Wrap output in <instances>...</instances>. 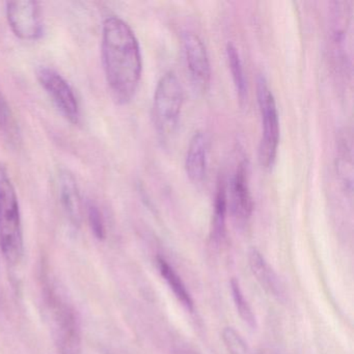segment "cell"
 Instances as JSON below:
<instances>
[{
	"label": "cell",
	"mask_w": 354,
	"mask_h": 354,
	"mask_svg": "<svg viewBox=\"0 0 354 354\" xmlns=\"http://www.w3.org/2000/svg\"><path fill=\"white\" fill-rule=\"evenodd\" d=\"M103 69L111 96L115 102H130L138 91L142 72L140 43L127 22L117 16L103 24Z\"/></svg>",
	"instance_id": "obj_1"
},
{
	"label": "cell",
	"mask_w": 354,
	"mask_h": 354,
	"mask_svg": "<svg viewBox=\"0 0 354 354\" xmlns=\"http://www.w3.org/2000/svg\"><path fill=\"white\" fill-rule=\"evenodd\" d=\"M0 248L10 265L24 256V233L19 202L7 171L0 167Z\"/></svg>",
	"instance_id": "obj_2"
},
{
	"label": "cell",
	"mask_w": 354,
	"mask_h": 354,
	"mask_svg": "<svg viewBox=\"0 0 354 354\" xmlns=\"http://www.w3.org/2000/svg\"><path fill=\"white\" fill-rule=\"evenodd\" d=\"M183 104V90L175 72L161 76L155 88L152 115L155 129L163 144L173 140L179 125Z\"/></svg>",
	"instance_id": "obj_3"
},
{
	"label": "cell",
	"mask_w": 354,
	"mask_h": 354,
	"mask_svg": "<svg viewBox=\"0 0 354 354\" xmlns=\"http://www.w3.org/2000/svg\"><path fill=\"white\" fill-rule=\"evenodd\" d=\"M47 319L57 346L64 354H75L80 346V329L75 312L59 290L45 291Z\"/></svg>",
	"instance_id": "obj_4"
},
{
	"label": "cell",
	"mask_w": 354,
	"mask_h": 354,
	"mask_svg": "<svg viewBox=\"0 0 354 354\" xmlns=\"http://www.w3.org/2000/svg\"><path fill=\"white\" fill-rule=\"evenodd\" d=\"M257 97L262 122V136L259 146V161L263 169H272L279 142V118L277 102L268 82L263 75L257 82Z\"/></svg>",
	"instance_id": "obj_5"
},
{
	"label": "cell",
	"mask_w": 354,
	"mask_h": 354,
	"mask_svg": "<svg viewBox=\"0 0 354 354\" xmlns=\"http://www.w3.org/2000/svg\"><path fill=\"white\" fill-rule=\"evenodd\" d=\"M37 77L62 115L71 123L77 124L80 119V103L67 80L48 67L39 68Z\"/></svg>",
	"instance_id": "obj_6"
},
{
	"label": "cell",
	"mask_w": 354,
	"mask_h": 354,
	"mask_svg": "<svg viewBox=\"0 0 354 354\" xmlns=\"http://www.w3.org/2000/svg\"><path fill=\"white\" fill-rule=\"evenodd\" d=\"M7 18L15 36L24 41H36L44 32L40 6L37 1L7 3Z\"/></svg>",
	"instance_id": "obj_7"
},
{
	"label": "cell",
	"mask_w": 354,
	"mask_h": 354,
	"mask_svg": "<svg viewBox=\"0 0 354 354\" xmlns=\"http://www.w3.org/2000/svg\"><path fill=\"white\" fill-rule=\"evenodd\" d=\"M182 46L194 88L198 92H206L211 80V66L206 46L200 37L192 32H184Z\"/></svg>",
	"instance_id": "obj_8"
},
{
	"label": "cell",
	"mask_w": 354,
	"mask_h": 354,
	"mask_svg": "<svg viewBox=\"0 0 354 354\" xmlns=\"http://www.w3.org/2000/svg\"><path fill=\"white\" fill-rule=\"evenodd\" d=\"M248 165L245 160L238 165L231 185L232 211L239 223H244L252 216L254 202L250 194Z\"/></svg>",
	"instance_id": "obj_9"
},
{
	"label": "cell",
	"mask_w": 354,
	"mask_h": 354,
	"mask_svg": "<svg viewBox=\"0 0 354 354\" xmlns=\"http://www.w3.org/2000/svg\"><path fill=\"white\" fill-rule=\"evenodd\" d=\"M209 140L205 132L196 131L190 140L185 156L186 175L194 184L202 183L208 169Z\"/></svg>",
	"instance_id": "obj_10"
},
{
	"label": "cell",
	"mask_w": 354,
	"mask_h": 354,
	"mask_svg": "<svg viewBox=\"0 0 354 354\" xmlns=\"http://www.w3.org/2000/svg\"><path fill=\"white\" fill-rule=\"evenodd\" d=\"M248 263L252 272L261 286L269 293L281 299L285 295L279 277L257 248H250L248 252Z\"/></svg>",
	"instance_id": "obj_11"
},
{
	"label": "cell",
	"mask_w": 354,
	"mask_h": 354,
	"mask_svg": "<svg viewBox=\"0 0 354 354\" xmlns=\"http://www.w3.org/2000/svg\"><path fill=\"white\" fill-rule=\"evenodd\" d=\"M59 198L66 213L72 223L78 225L82 216V201L77 182L72 174L62 171L59 176Z\"/></svg>",
	"instance_id": "obj_12"
},
{
	"label": "cell",
	"mask_w": 354,
	"mask_h": 354,
	"mask_svg": "<svg viewBox=\"0 0 354 354\" xmlns=\"http://www.w3.org/2000/svg\"><path fill=\"white\" fill-rule=\"evenodd\" d=\"M157 267H158L161 277L167 281V286L173 291L174 295L177 297V299L187 310H194V300H192V295L188 292L187 288L180 275L176 272L175 269L162 257H157Z\"/></svg>",
	"instance_id": "obj_13"
},
{
	"label": "cell",
	"mask_w": 354,
	"mask_h": 354,
	"mask_svg": "<svg viewBox=\"0 0 354 354\" xmlns=\"http://www.w3.org/2000/svg\"><path fill=\"white\" fill-rule=\"evenodd\" d=\"M225 53H227V64L231 70L238 98L241 102H244L248 97V84H246L245 73H244L243 64H242L239 50L233 42H229L227 44Z\"/></svg>",
	"instance_id": "obj_14"
},
{
	"label": "cell",
	"mask_w": 354,
	"mask_h": 354,
	"mask_svg": "<svg viewBox=\"0 0 354 354\" xmlns=\"http://www.w3.org/2000/svg\"><path fill=\"white\" fill-rule=\"evenodd\" d=\"M227 198L225 181L221 179L215 194L214 214L212 221V239L221 241L225 237V217H227Z\"/></svg>",
	"instance_id": "obj_15"
},
{
	"label": "cell",
	"mask_w": 354,
	"mask_h": 354,
	"mask_svg": "<svg viewBox=\"0 0 354 354\" xmlns=\"http://www.w3.org/2000/svg\"><path fill=\"white\" fill-rule=\"evenodd\" d=\"M0 133L3 134V138L11 144L19 140L17 124L9 104L1 93H0Z\"/></svg>",
	"instance_id": "obj_16"
},
{
	"label": "cell",
	"mask_w": 354,
	"mask_h": 354,
	"mask_svg": "<svg viewBox=\"0 0 354 354\" xmlns=\"http://www.w3.org/2000/svg\"><path fill=\"white\" fill-rule=\"evenodd\" d=\"M352 155L347 142H342L339 146V154H337V171L341 178L345 189L352 192L353 185V167H352Z\"/></svg>",
	"instance_id": "obj_17"
},
{
	"label": "cell",
	"mask_w": 354,
	"mask_h": 354,
	"mask_svg": "<svg viewBox=\"0 0 354 354\" xmlns=\"http://www.w3.org/2000/svg\"><path fill=\"white\" fill-rule=\"evenodd\" d=\"M231 292L232 297H233L234 304H235L236 310L239 314L240 318L245 322L248 326L252 328H256L257 320L250 304L246 300L241 287H240L239 281L233 279L231 281Z\"/></svg>",
	"instance_id": "obj_18"
},
{
	"label": "cell",
	"mask_w": 354,
	"mask_h": 354,
	"mask_svg": "<svg viewBox=\"0 0 354 354\" xmlns=\"http://www.w3.org/2000/svg\"><path fill=\"white\" fill-rule=\"evenodd\" d=\"M223 339L230 354H250L248 344L233 327L223 329Z\"/></svg>",
	"instance_id": "obj_19"
},
{
	"label": "cell",
	"mask_w": 354,
	"mask_h": 354,
	"mask_svg": "<svg viewBox=\"0 0 354 354\" xmlns=\"http://www.w3.org/2000/svg\"><path fill=\"white\" fill-rule=\"evenodd\" d=\"M88 218L90 223L91 229L93 233L99 240H103L106 236V229H105L104 219H103L102 213L99 210L96 205L88 204Z\"/></svg>",
	"instance_id": "obj_20"
},
{
	"label": "cell",
	"mask_w": 354,
	"mask_h": 354,
	"mask_svg": "<svg viewBox=\"0 0 354 354\" xmlns=\"http://www.w3.org/2000/svg\"><path fill=\"white\" fill-rule=\"evenodd\" d=\"M176 354H190L189 352H187V351H180V352H178V353H176Z\"/></svg>",
	"instance_id": "obj_21"
}]
</instances>
